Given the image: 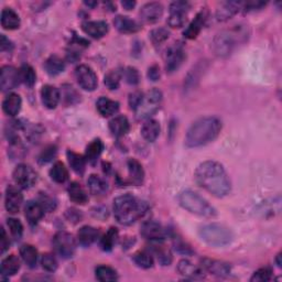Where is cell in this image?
Instances as JSON below:
<instances>
[{"instance_id":"obj_1","label":"cell","mask_w":282,"mask_h":282,"mask_svg":"<svg viewBox=\"0 0 282 282\" xmlns=\"http://www.w3.org/2000/svg\"><path fill=\"white\" fill-rule=\"evenodd\" d=\"M195 181L216 198H224L230 192V181L223 165L215 161L201 163L195 171Z\"/></svg>"},{"instance_id":"obj_2","label":"cell","mask_w":282,"mask_h":282,"mask_svg":"<svg viewBox=\"0 0 282 282\" xmlns=\"http://www.w3.org/2000/svg\"><path fill=\"white\" fill-rule=\"evenodd\" d=\"M222 130V122L216 117H203L194 121L187 130L185 144L189 148H199L214 141Z\"/></svg>"},{"instance_id":"obj_3","label":"cell","mask_w":282,"mask_h":282,"mask_svg":"<svg viewBox=\"0 0 282 282\" xmlns=\"http://www.w3.org/2000/svg\"><path fill=\"white\" fill-rule=\"evenodd\" d=\"M147 205L133 195L125 194L114 200V215L121 225H132L146 213Z\"/></svg>"},{"instance_id":"obj_4","label":"cell","mask_w":282,"mask_h":282,"mask_svg":"<svg viewBox=\"0 0 282 282\" xmlns=\"http://www.w3.org/2000/svg\"><path fill=\"white\" fill-rule=\"evenodd\" d=\"M179 202L186 211L202 218H214L216 215L215 208L198 193L193 191H184L180 194Z\"/></svg>"},{"instance_id":"obj_5","label":"cell","mask_w":282,"mask_h":282,"mask_svg":"<svg viewBox=\"0 0 282 282\" xmlns=\"http://www.w3.org/2000/svg\"><path fill=\"white\" fill-rule=\"evenodd\" d=\"M202 241L213 247H222L228 245L233 240L231 231L221 224H208L200 229Z\"/></svg>"},{"instance_id":"obj_6","label":"cell","mask_w":282,"mask_h":282,"mask_svg":"<svg viewBox=\"0 0 282 282\" xmlns=\"http://www.w3.org/2000/svg\"><path fill=\"white\" fill-rule=\"evenodd\" d=\"M162 102V93L155 89L149 91L146 95L142 96V99L138 107L136 108V116L138 119H146L153 116L159 108Z\"/></svg>"},{"instance_id":"obj_7","label":"cell","mask_w":282,"mask_h":282,"mask_svg":"<svg viewBox=\"0 0 282 282\" xmlns=\"http://www.w3.org/2000/svg\"><path fill=\"white\" fill-rule=\"evenodd\" d=\"M53 246L56 254L64 259L73 257L76 250V243L74 237L67 233V231H59L54 236Z\"/></svg>"},{"instance_id":"obj_8","label":"cell","mask_w":282,"mask_h":282,"mask_svg":"<svg viewBox=\"0 0 282 282\" xmlns=\"http://www.w3.org/2000/svg\"><path fill=\"white\" fill-rule=\"evenodd\" d=\"M13 180L21 189H30L37 182L38 175L28 164H19L13 171Z\"/></svg>"},{"instance_id":"obj_9","label":"cell","mask_w":282,"mask_h":282,"mask_svg":"<svg viewBox=\"0 0 282 282\" xmlns=\"http://www.w3.org/2000/svg\"><path fill=\"white\" fill-rule=\"evenodd\" d=\"M190 9V4L186 2H175L170 6V17L168 24L171 28L183 27L186 21V14Z\"/></svg>"},{"instance_id":"obj_10","label":"cell","mask_w":282,"mask_h":282,"mask_svg":"<svg viewBox=\"0 0 282 282\" xmlns=\"http://www.w3.org/2000/svg\"><path fill=\"white\" fill-rule=\"evenodd\" d=\"M75 77L78 85L85 91L92 92L97 88V76L88 65H79L75 70Z\"/></svg>"},{"instance_id":"obj_11","label":"cell","mask_w":282,"mask_h":282,"mask_svg":"<svg viewBox=\"0 0 282 282\" xmlns=\"http://www.w3.org/2000/svg\"><path fill=\"white\" fill-rule=\"evenodd\" d=\"M141 235L148 241L154 243L162 242L167 237V230L160 224L155 221L144 222L140 229Z\"/></svg>"},{"instance_id":"obj_12","label":"cell","mask_w":282,"mask_h":282,"mask_svg":"<svg viewBox=\"0 0 282 282\" xmlns=\"http://www.w3.org/2000/svg\"><path fill=\"white\" fill-rule=\"evenodd\" d=\"M234 46H235L234 37L233 34L229 32H222L216 35V38L214 39V43H213L215 54L222 57L229 55Z\"/></svg>"},{"instance_id":"obj_13","label":"cell","mask_w":282,"mask_h":282,"mask_svg":"<svg viewBox=\"0 0 282 282\" xmlns=\"http://www.w3.org/2000/svg\"><path fill=\"white\" fill-rule=\"evenodd\" d=\"M185 59V52L183 50V47L181 45H175L172 46L167 52V56H165V69L168 72L172 73V72L177 71L181 65H182L183 61Z\"/></svg>"},{"instance_id":"obj_14","label":"cell","mask_w":282,"mask_h":282,"mask_svg":"<svg viewBox=\"0 0 282 282\" xmlns=\"http://www.w3.org/2000/svg\"><path fill=\"white\" fill-rule=\"evenodd\" d=\"M21 82L20 72L13 67H4L2 69V75H0V85H2L3 92H8L16 89Z\"/></svg>"},{"instance_id":"obj_15","label":"cell","mask_w":282,"mask_h":282,"mask_svg":"<svg viewBox=\"0 0 282 282\" xmlns=\"http://www.w3.org/2000/svg\"><path fill=\"white\" fill-rule=\"evenodd\" d=\"M23 194L14 186H8L6 191V200H5V205L7 211L11 214H16L19 212V209L23 204Z\"/></svg>"},{"instance_id":"obj_16","label":"cell","mask_w":282,"mask_h":282,"mask_svg":"<svg viewBox=\"0 0 282 282\" xmlns=\"http://www.w3.org/2000/svg\"><path fill=\"white\" fill-rule=\"evenodd\" d=\"M163 14V6L159 3H149L144 5L140 10L141 19L147 24H155L160 20Z\"/></svg>"},{"instance_id":"obj_17","label":"cell","mask_w":282,"mask_h":282,"mask_svg":"<svg viewBox=\"0 0 282 282\" xmlns=\"http://www.w3.org/2000/svg\"><path fill=\"white\" fill-rule=\"evenodd\" d=\"M83 31L94 39L105 37L108 32V25L105 21H85L82 24Z\"/></svg>"},{"instance_id":"obj_18","label":"cell","mask_w":282,"mask_h":282,"mask_svg":"<svg viewBox=\"0 0 282 282\" xmlns=\"http://www.w3.org/2000/svg\"><path fill=\"white\" fill-rule=\"evenodd\" d=\"M42 103L49 110H54V108L59 104L61 99L60 91L52 85H46L42 88L41 91Z\"/></svg>"},{"instance_id":"obj_19","label":"cell","mask_w":282,"mask_h":282,"mask_svg":"<svg viewBox=\"0 0 282 282\" xmlns=\"http://www.w3.org/2000/svg\"><path fill=\"white\" fill-rule=\"evenodd\" d=\"M241 3L237 2H225L221 3L218 10H216V18L219 21H226L234 17L241 8Z\"/></svg>"},{"instance_id":"obj_20","label":"cell","mask_w":282,"mask_h":282,"mask_svg":"<svg viewBox=\"0 0 282 282\" xmlns=\"http://www.w3.org/2000/svg\"><path fill=\"white\" fill-rule=\"evenodd\" d=\"M178 271L182 274V276L191 279H198L204 276L203 268L193 265L189 260H181L178 265Z\"/></svg>"},{"instance_id":"obj_21","label":"cell","mask_w":282,"mask_h":282,"mask_svg":"<svg viewBox=\"0 0 282 282\" xmlns=\"http://www.w3.org/2000/svg\"><path fill=\"white\" fill-rule=\"evenodd\" d=\"M45 211L46 209L41 205V203H38V202H33V201L28 202L25 207L26 218L31 225H35V224L43 218Z\"/></svg>"},{"instance_id":"obj_22","label":"cell","mask_w":282,"mask_h":282,"mask_svg":"<svg viewBox=\"0 0 282 282\" xmlns=\"http://www.w3.org/2000/svg\"><path fill=\"white\" fill-rule=\"evenodd\" d=\"M207 18L206 12L203 10L197 14V17L192 21L191 25L187 27L186 30L184 31V37L187 39H195L201 32L202 28L204 27L205 21Z\"/></svg>"},{"instance_id":"obj_23","label":"cell","mask_w":282,"mask_h":282,"mask_svg":"<svg viewBox=\"0 0 282 282\" xmlns=\"http://www.w3.org/2000/svg\"><path fill=\"white\" fill-rule=\"evenodd\" d=\"M203 268L206 271L213 273L214 276H219V277H225L230 271V267L227 264L219 262V260H211V259L203 260Z\"/></svg>"},{"instance_id":"obj_24","label":"cell","mask_w":282,"mask_h":282,"mask_svg":"<svg viewBox=\"0 0 282 282\" xmlns=\"http://www.w3.org/2000/svg\"><path fill=\"white\" fill-rule=\"evenodd\" d=\"M114 25L117 30L122 33H135L140 30V26L137 21L126 16H118L114 20Z\"/></svg>"},{"instance_id":"obj_25","label":"cell","mask_w":282,"mask_h":282,"mask_svg":"<svg viewBox=\"0 0 282 282\" xmlns=\"http://www.w3.org/2000/svg\"><path fill=\"white\" fill-rule=\"evenodd\" d=\"M128 167V175L130 182L135 185H140L143 182L144 171L142 169V165L136 160V159H129L127 162Z\"/></svg>"},{"instance_id":"obj_26","label":"cell","mask_w":282,"mask_h":282,"mask_svg":"<svg viewBox=\"0 0 282 282\" xmlns=\"http://www.w3.org/2000/svg\"><path fill=\"white\" fill-rule=\"evenodd\" d=\"M97 111L103 117H110V116L115 115L119 110V103L115 102L107 97H100L96 103Z\"/></svg>"},{"instance_id":"obj_27","label":"cell","mask_w":282,"mask_h":282,"mask_svg":"<svg viewBox=\"0 0 282 282\" xmlns=\"http://www.w3.org/2000/svg\"><path fill=\"white\" fill-rule=\"evenodd\" d=\"M21 97L18 95V94L11 93L7 96L3 103V110L4 112L9 115V116H16L21 110Z\"/></svg>"},{"instance_id":"obj_28","label":"cell","mask_w":282,"mask_h":282,"mask_svg":"<svg viewBox=\"0 0 282 282\" xmlns=\"http://www.w3.org/2000/svg\"><path fill=\"white\" fill-rule=\"evenodd\" d=\"M141 135L149 142H154L160 135V125L155 119H149L144 122L141 128Z\"/></svg>"},{"instance_id":"obj_29","label":"cell","mask_w":282,"mask_h":282,"mask_svg":"<svg viewBox=\"0 0 282 282\" xmlns=\"http://www.w3.org/2000/svg\"><path fill=\"white\" fill-rule=\"evenodd\" d=\"M129 121L125 116H117L110 121V129L115 137H122L129 132Z\"/></svg>"},{"instance_id":"obj_30","label":"cell","mask_w":282,"mask_h":282,"mask_svg":"<svg viewBox=\"0 0 282 282\" xmlns=\"http://www.w3.org/2000/svg\"><path fill=\"white\" fill-rule=\"evenodd\" d=\"M98 236H99V230L92 226H84L79 229L77 233L78 242L83 246H90L93 243H95L97 241Z\"/></svg>"},{"instance_id":"obj_31","label":"cell","mask_w":282,"mask_h":282,"mask_svg":"<svg viewBox=\"0 0 282 282\" xmlns=\"http://www.w3.org/2000/svg\"><path fill=\"white\" fill-rule=\"evenodd\" d=\"M2 26L7 30H14L20 27V18L12 9L6 8L2 12Z\"/></svg>"},{"instance_id":"obj_32","label":"cell","mask_w":282,"mask_h":282,"mask_svg":"<svg viewBox=\"0 0 282 282\" xmlns=\"http://www.w3.org/2000/svg\"><path fill=\"white\" fill-rule=\"evenodd\" d=\"M104 150V144L100 139H95L93 140L89 147L86 148V154H85V158L86 160H88L91 164H95L98 160L99 156L102 155Z\"/></svg>"},{"instance_id":"obj_33","label":"cell","mask_w":282,"mask_h":282,"mask_svg":"<svg viewBox=\"0 0 282 282\" xmlns=\"http://www.w3.org/2000/svg\"><path fill=\"white\" fill-rule=\"evenodd\" d=\"M68 192H69L70 199L73 202H75V203H77V204L88 203V201H89L88 194H86L83 187L78 183H76V182L71 183L68 187Z\"/></svg>"},{"instance_id":"obj_34","label":"cell","mask_w":282,"mask_h":282,"mask_svg":"<svg viewBox=\"0 0 282 282\" xmlns=\"http://www.w3.org/2000/svg\"><path fill=\"white\" fill-rule=\"evenodd\" d=\"M88 185L90 192L95 197H102L107 192V183L98 176H91L88 180Z\"/></svg>"},{"instance_id":"obj_35","label":"cell","mask_w":282,"mask_h":282,"mask_svg":"<svg viewBox=\"0 0 282 282\" xmlns=\"http://www.w3.org/2000/svg\"><path fill=\"white\" fill-rule=\"evenodd\" d=\"M45 69L48 74H50L51 76H55L61 74L64 71L65 64L61 57H59L57 55H52L46 61Z\"/></svg>"},{"instance_id":"obj_36","label":"cell","mask_w":282,"mask_h":282,"mask_svg":"<svg viewBox=\"0 0 282 282\" xmlns=\"http://www.w3.org/2000/svg\"><path fill=\"white\" fill-rule=\"evenodd\" d=\"M20 269V260L14 255L6 257L2 262V272L4 276H13Z\"/></svg>"},{"instance_id":"obj_37","label":"cell","mask_w":282,"mask_h":282,"mask_svg":"<svg viewBox=\"0 0 282 282\" xmlns=\"http://www.w3.org/2000/svg\"><path fill=\"white\" fill-rule=\"evenodd\" d=\"M20 255L24 262L30 268H34L38 262V250L31 245H24L20 248Z\"/></svg>"},{"instance_id":"obj_38","label":"cell","mask_w":282,"mask_h":282,"mask_svg":"<svg viewBox=\"0 0 282 282\" xmlns=\"http://www.w3.org/2000/svg\"><path fill=\"white\" fill-rule=\"evenodd\" d=\"M68 159L72 170L76 172L77 175H83L86 167V159L81 155L73 153V151H69Z\"/></svg>"},{"instance_id":"obj_39","label":"cell","mask_w":282,"mask_h":282,"mask_svg":"<svg viewBox=\"0 0 282 282\" xmlns=\"http://www.w3.org/2000/svg\"><path fill=\"white\" fill-rule=\"evenodd\" d=\"M50 177L56 183H64L69 178V172L62 162H56L50 170Z\"/></svg>"},{"instance_id":"obj_40","label":"cell","mask_w":282,"mask_h":282,"mask_svg":"<svg viewBox=\"0 0 282 282\" xmlns=\"http://www.w3.org/2000/svg\"><path fill=\"white\" fill-rule=\"evenodd\" d=\"M95 273L96 278L103 282L116 281L118 279V274L116 272V270L108 266H98L95 270Z\"/></svg>"},{"instance_id":"obj_41","label":"cell","mask_w":282,"mask_h":282,"mask_svg":"<svg viewBox=\"0 0 282 282\" xmlns=\"http://www.w3.org/2000/svg\"><path fill=\"white\" fill-rule=\"evenodd\" d=\"M20 72V79L25 85H27L28 88H32V86L35 84V79H37V75H35L34 70L28 64H24L21 69L19 70Z\"/></svg>"},{"instance_id":"obj_42","label":"cell","mask_w":282,"mask_h":282,"mask_svg":"<svg viewBox=\"0 0 282 282\" xmlns=\"http://www.w3.org/2000/svg\"><path fill=\"white\" fill-rule=\"evenodd\" d=\"M117 238H118V230L114 227L110 228V230L107 231V233L104 235V237L102 238V241H100V247H102L103 250L105 251H111L116 242H117Z\"/></svg>"},{"instance_id":"obj_43","label":"cell","mask_w":282,"mask_h":282,"mask_svg":"<svg viewBox=\"0 0 282 282\" xmlns=\"http://www.w3.org/2000/svg\"><path fill=\"white\" fill-rule=\"evenodd\" d=\"M135 264L143 269L151 268L154 266V258L146 251H139L134 256Z\"/></svg>"},{"instance_id":"obj_44","label":"cell","mask_w":282,"mask_h":282,"mask_svg":"<svg viewBox=\"0 0 282 282\" xmlns=\"http://www.w3.org/2000/svg\"><path fill=\"white\" fill-rule=\"evenodd\" d=\"M121 77H122V72L121 71H119V70L111 71L110 73H108L105 76V81H104L105 85L112 91L117 90L119 88Z\"/></svg>"},{"instance_id":"obj_45","label":"cell","mask_w":282,"mask_h":282,"mask_svg":"<svg viewBox=\"0 0 282 282\" xmlns=\"http://www.w3.org/2000/svg\"><path fill=\"white\" fill-rule=\"evenodd\" d=\"M161 242H159V245L154 246L155 247V252L157 255V258L159 260V263L163 266H169L172 262V255L169 249H167L164 246L160 245Z\"/></svg>"},{"instance_id":"obj_46","label":"cell","mask_w":282,"mask_h":282,"mask_svg":"<svg viewBox=\"0 0 282 282\" xmlns=\"http://www.w3.org/2000/svg\"><path fill=\"white\" fill-rule=\"evenodd\" d=\"M7 224H8L10 233L13 236L14 240H20L24 233V226L23 224H21V222L17 219H9L7 221Z\"/></svg>"},{"instance_id":"obj_47","label":"cell","mask_w":282,"mask_h":282,"mask_svg":"<svg viewBox=\"0 0 282 282\" xmlns=\"http://www.w3.org/2000/svg\"><path fill=\"white\" fill-rule=\"evenodd\" d=\"M169 34L170 33L167 29L159 28L150 33V38H151V41L154 42L155 46H160L161 43H163L165 40H168Z\"/></svg>"},{"instance_id":"obj_48","label":"cell","mask_w":282,"mask_h":282,"mask_svg":"<svg viewBox=\"0 0 282 282\" xmlns=\"http://www.w3.org/2000/svg\"><path fill=\"white\" fill-rule=\"evenodd\" d=\"M41 265L42 268L49 272H54L57 268V262L52 254L43 255L41 258Z\"/></svg>"},{"instance_id":"obj_49","label":"cell","mask_w":282,"mask_h":282,"mask_svg":"<svg viewBox=\"0 0 282 282\" xmlns=\"http://www.w3.org/2000/svg\"><path fill=\"white\" fill-rule=\"evenodd\" d=\"M122 75H124L126 82L130 85H137L140 81L139 72L135 68H127L124 72H122Z\"/></svg>"},{"instance_id":"obj_50","label":"cell","mask_w":282,"mask_h":282,"mask_svg":"<svg viewBox=\"0 0 282 282\" xmlns=\"http://www.w3.org/2000/svg\"><path fill=\"white\" fill-rule=\"evenodd\" d=\"M272 276V271L268 267H265V268H262L257 270L251 277V281H260V282H265V281H269Z\"/></svg>"},{"instance_id":"obj_51","label":"cell","mask_w":282,"mask_h":282,"mask_svg":"<svg viewBox=\"0 0 282 282\" xmlns=\"http://www.w3.org/2000/svg\"><path fill=\"white\" fill-rule=\"evenodd\" d=\"M56 154V148L55 146H50L48 147L46 150H43L41 155L39 156V162L41 164H45V163H48L49 161H51L52 159L54 158Z\"/></svg>"},{"instance_id":"obj_52","label":"cell","mask_w":282,"mask_h":282,"mask_svg":"<svg viewBox=\"0 0 282 282\" xmlns=\"http://www.w3.org/2000/svg\"><path fill=\"white\" fill-rule=\"evenodd\" d=\"M64 98H65V102H67L68 104H74L76 102H78L79 98H76V97H73V95H78V94L74 91V89L72 88V86H65V90H64Z\"/></svg>"},{"instance_id":"obj_53","label":"cell","mask_w":282,"mask_h":282,"mask_svg":"<svg viewBox=\"0 0 282 282\" xmlns=\"http://www.w3.org/2000/svg\"><path fill=\"white\" fill-rule=\"evenodd\" d=\"M143 94L141 92H135L133 94H130L129 96V106L132 110L136 111V108L138 107V105L140 104L141 99H142Z\"/></svg>"},{"instance_id":"obj_54","label":"cell","mask_w":282,"mask_h":282,"mask_svg":"<svg viewBox=\"0 0 282 282\" xmlns=\"http://www.w3.org/2000/svg\"><path fill=\"white\" fill-rule=\"evenodd\" d=\"M9 238L7 236L5 228L2 227V229H0V251H2V254H4V252H6V250L9 248Z\"/></svg>"},{"instance_id":"obj_55","label":"cell","mask_w":282,"mask_h":282,"mask_svg":"<svg viewBox=\"0 0 282 282\" xmlns=\"http://www.w3.org/2000/svg\"><path fill=\"white\" fill-rule=\"evenodd\" d=\"M265 6H266V3H263V2H249L247 4H245V8L247 11H252V10L262 9Z\"/></svg>"},{"instance_id":"obj_56","label":"cell","mask_w":282,"mask_h":282,"mask_svg":"<svg viewBox=\"0 0 282 282\" xmlns=\"http://www.w3.org/2000/svg\"><path fill=\"white\" fill-rule=\"evenodd\" d=\"M13 48L12 43L7 39L4 34H2V38H0V49H2V51L5 52V51H11Z\"/></svg>"},{"instance_id":"obj_57","label":"cell","mask_w":282,"mask_h":282,"mask_svg":"<svg viewBox=\"0 0 282 282\" xmlns=\"http://www.w3.org/2000/svg\"><path fill=\"white\" fill-rule=\"evenodd\" d=\"M148 77L151 79V81H158L159 78H160V70H159V68L157 67V65H154V67H151L149 69V72H148Z\"/></svg>"},{"instance_id":"obj_58","label":"cell","mask_w":282,"mask_h":282,"mask_svg":"<svg viewBox=\"0 0 282 282\" xmlns=\"http://www.w3.org/2000/svg\"><path fill=\"white\" fill-rule=\"evenodd\" d=\"M41 202H42L41 205L45 207V209H49V211H51V209H53L55 207L54 202L48 197H42Z\"/></svg>"},{"instance_id":"obj_59","label":"cell","mask_w":282,"mask_h":282,"mask_svg":"<svg viewBox=\"0 0 282 282\" xmlns=\"http://www.w3.org/2000/svg\"><path fill=\"white\" fill-rule=\"evenodd\" d=\"M176 249L181 252V254H191V249L190 247H187V246H185L183 243H179L176 245Z\"/></svg>"},{"instance_id":"obj_60","label":"cell","mask_w":282,"mask_h":282,"mask_svg":"<svg viewBox=\"0 0 282 282\" xmlns=\"http://www.w3.org/2000/svg\"><path fill=\"white\" fill-rule=\"evenodd\" d=\"M122 7H124V8L126 10H132L134 7L136 6V3L135 2H132V0H125V2H122L121 3Z\"/></svg>"},{"instance_id":"obj_61","label":"cell","mask_w":282,"mask_h":282,"mask_svg":"<svg viewBox=\"0 0 282 282\" xmlns=\"http://www.w3.org/2000/svg\"><path fill=\"white\" fill-rule=\"evenodd\" d=\"M85 5H86V6H90V7H94V6H96V5H97V3H88V2H86Z\"/></svg>"},{"instance_id":"obj_62","label":"cell","mask_w":282,"mask_h":282,"mask_svg":"<svg viewBox=\"0 0 282 282\" xmlns=\"http://www.w3.org/2000/svg\"><path fill=\"white\" fill-rule=\"evenodd\" d=\"M277 262H278V266L280 267V266H281V263H280V255H278V258H277Z\"/></svg>"}]
</instances>
